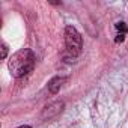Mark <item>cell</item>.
<instances>
[{"mask_svg":"<svg viewBox=\"0 0 128 128\" xmlns=\"http://www.w3.org/2000/svg\"><path fill=\"white\" fill-rule=\"evenodd\" d=\"M63 83H65V78H63V77H54V78H51L50 83H48V90H50L51 94H57Z\"/></svg>","mask_w":128,"mask_h":128,"instance_id":"5b68a950","label":"cell"},{"mask_svg":"<svg viewBox=\"0 0 128 128\" xmlns=\"http://www.w3.org/2000/svg\"><path fill=\"white\" fill-rule=\"evenodd\" d=\"M6 54H8V47H6V44H3L2 45V59H5Z\"/></svg>","mask_w":128,"mask_h":128,"instance_id":"8992f818","label":"cell"},{"mask_svg":"<svg viewBox=\"0 0 128 128\" xmlns=\"http://www.w3.org/2000/svg\"><path fill=\"white\" fill-rule=\"evenodd\" d=\"M18 128H32V126H29V125H21V126H18Z\"/></svg>","mask_w":128,"mask_h":128,"instance_id":"52a82bcc","label":"cell"},{"mask_svg":"<svg viewBox=\"0 0 128 128\" xmlns=\"http://www.w3.org/2000/svg\"><path fill=\"white\" fill-rule=\"evenodd\" d=\"M33 66H35V54L29 48L17 51L9 57V62H8V68L11 74L17 78L29 74L33 70Z\"/></svg>","mask_w":128,"mask_h":128,"instance_id":"6da1fadb","label":"cell"},{"mask_svg":"<svg viewBox=\"0 0 128 128\" xmlns=\"http://www.w3.org/2000/svg\"><path fill=\"white\" fill-rule=\"evenodd\" d=\"M62 110H63V102H62V101L51 102V104H48V106L44 107L42 114H41V119H51V118L57 116Z\"/></svg>","mask_w":128,"mask_h":128,"instance_id":"3957f363","label":"cell"},{"mask_svg":"<svg viewBox=\"0 0 128 128\" xmlns=\"http://www.w3.org/2000/svg\"><path fill=\"white\" fill-rule=\"evenodd\" d=\"M114 27H116V38H114V42L116 44H120V42H124V39H125V35H126V32H128V27H126V24L124 23V21H118L116 24H114Z\"/></svg>","mask_w":128,"mask_h":128,"instance_id":"277c9868","label":"cell"},{"mask_svg":"<svg viewBox=\"0 0 128 128\" xmlns=\"http://www.w3.org/2000/svg\"><path fill=\"white\" fill-rule=\"evenodd\" d=\"M65 44H66V50L72 54V57L80 54L83 48V41H82V35L76 30V27L68 26L65 29Z\"/></svg>","mask_w":128,"mask_h":128,"instance_id":"7a4b0ae2","label":"cell"}]
</instances>
